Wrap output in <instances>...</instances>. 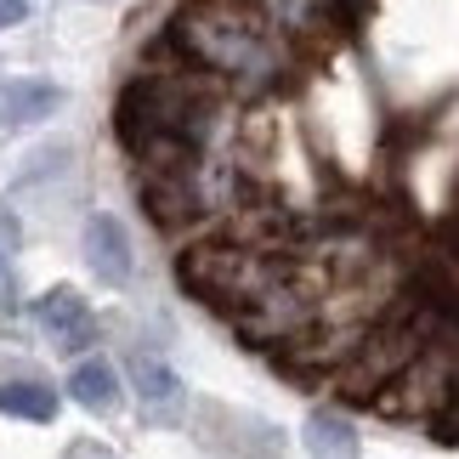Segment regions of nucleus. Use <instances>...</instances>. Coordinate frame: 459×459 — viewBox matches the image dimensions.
<instances>
[{
  "mask_svg": "<svg viewBox=\"0 0 459 459\" xmlns=\"http://www.w3.org/2000/svg\"><path fill=\"white\" fill-rule=\"evenodd\" d=\"M165 46L233 91H267L290 68V40H278L238 0H182L165 29Z\"/></svg>",
  "mask_w": 459,
  "mask_h": 459,
  "instance_id": "f257e3e1",
  "label": "nucleus"
},
{
  "mask_svg": "<svg viewBox=\"0 0 459 459\" xmlns=\"http://www.w3.org/2000/svg\"><path fill=\"white\" fill-rule=\"evenodd\" d=\"M193 437H199L204 448L227 454V459H284V448H290V437L278 431L273 420L244 414L233 403H210V397L193 409Z\"/></svg>",
  "mask_w": 459,
  "mask_h": 459,
  "instance_id": "f03ea898",
  "label": "nucleus"
},
{
  "mask_svg": "<svg viewBox=\"0 0 459 459\" xmlns=\"http://www.w3.org/2000/svg\"><path fill=\"white\" fill-rule=\"evenodd\" d=\"M136 199H143L148 221L165 227V233H182V227H193L199 216L216 210L204 199L199 170H148V176H136Z\"/></svg>",
  "mask_w": 459,
  "mask_h": 459,
  "instance_id": "7ed1b4c3",
  "label": "nucleus"
},
{
  "mask_svg": "<svg viewBox=\"0 0 459 459\" xmlns=\"http://www.w3.org/2000/svg\"><path fill=\"white\" fill-rule=\"evenodd\" d=\"M34 324H40L63 351H85V346H97V334H102L97 329V312L85 307V295L68 290V284L46 290L40 301H34Z\"/></svg>",
  "mask_w": 459,
  "mask_h": 459,
  "instance_id": "20e7f679",
  "label": "nucleus"
},
{
  "mask_svg": "<svg viewBox=\"0 0 459 459\" xmlns=\"http://www.w3.org/2000/svg\"><path fill=\"white\" fill-rule=\"evenodd\" d=\"M126 375L136 385V397H143V409L153 426H182V414H187V385L182 375L165 363V358H148V351H136V358L126 363Z\"/></svg>",
  "mask_w": 459,
  "mask_h": 459,
  "instance_id": "39448f33",
  "label": "nucleus"
},
{
  "mask_svg": "<svg viewBox=\"0 0 459 459\" xmlns=\"http://www.w3.org/2000/svg\"><path fill=\"white\" fill-rule=\"evenodd\" d=\"M80 250H85V267H91L102 284H114V290H126V284H131L136 255H131V233L119 227V216L97 210V216L85 221V233H80Z\"/></svg>",
  "mask_w": 459,
  "mask_h": 459,
  "instance_id": "423d86ee",
  "label": "nucleus"
},
{
  "mask_svg": "<svg viewBox=\"0 0 459 459\" xmlns=\"http://www.w3.org/2000/svg\"><path fill=\"white\" fill-rule=\"evenodd\" d=\"M68 397H74L85 414H119L126 380H119V368L108 358H80L74 375H68Z\"/></svg>",
  "mask_w": 459,
  "mask_h": 459,
  "instance_id": "0eeeda50",
  "label": "nucleus"
},
{
  "mask_svg": "<svg viewBox=\"0 0 459 459\" xmlns=\"http://www.w3.org/2000/svg\"><path fill=\"white\" fill-rule=\"evenodd\" d=\"M63 108V85H51V80H12V85H0V119L17 131V126H40V119H51Z\"/></svg>",
  "mask_w": 459,
  "mask_h": 459,
  "instance_id": "6e6552de",
  "label": "nucleus"
},
{
  "mask_svg": "<svg viewBox=\"0 0 459 459\" xmlns=\"http://www.w3.org/2000/svg\"><path fill=\"white\" fill-rule=\"evenodd\" d=\"M0 414L51 426L57 420V385H46L40 375H0Z\"/></svg>",
  "mask_w": 459,
  "mask_h": 459,
  "instance_id": "1a4fd4ad",
  "label": "nucleus"
},
{
  "mask_svg": "<svg viewBox=\"0 0 459 459\" xmlns=\"http://www.w3.org/2000/svg\"><path fill=\"white\" fill-rule=\"evenodd\" d=\"M301 443L312 459H358V431L341 409H312L301 426Z\"/></svg>",
  "mask_w": 459,
  "mask_h": 459,
  "instance_id": "9d476101",
  "label": "nucleus"
},
{
  "mask_svg": "<svg viewBox=\"0 0 459 459\" xmlns=\"http://www.w3.org/2000/svg\"><path fill=\"white\" fill-rule=\"evenodd\" d=\"M63 165H68V143H46V148H34V153H29V165L17 170V182H40V176L63 170Z\"/></svg>",
  "mask_w": 459,
  "mask_h": 459,
  "instance_id": "9b49d317",
  "label": "nucleus"
},
{
  "mask_svg": "<svg viewBox=\"0 0 459 459\" xmlns=\"http://www.w3.org/2000/svg\"><path fill=\"white\" fill-rule=\"evenodd\" d=\"M17 295H23L17 290V267H12V255L0 250V312H17Z\"/></svg>",
  "mask_w": 459,
  "mask_h": 459,
  "instance_id": "f8f14e48",
  "label": "nucleus"
},
{
  "mask_svg": "<svg viewBox=\"0 0 459 459\" xmlns=\"http://www.w3.org/2000/svg\"><path fill=\"white\" fill-rule=\"evenodd\" d=\"M63 459H119L108 443H97V437H74V443L63 448Z\"/></svg>",
  "mask_w": 459,
  "mask_h": 459,
  "instance_id": "ddd939ff",
  "label": "nucleus"
},
{
  "mask_svg": "<svg viewBox=\"0 0 459 459\" xmlns=\"http://www.w3.org/2000/svg\"><path fill=\"white\" fill-rule=\"evenodd\" d=\"M29 17V0H0V29H17Z\"/></svg>",
  "mask_w": 459,
  "mask_h": 459,
  "instance_id": "4468645a",
  "label": "nucleus"
},
{
  "mask_svg": "<svg viewBox=\"0 0 459 459\" xmlns=\"http://www.w3.org/2000/svg\"><path fill=\"white\" fill-rule=\"evenodd\" d=\"M0 238L17 244V216H6V210H0Z\"/></svg>",
  "mask_w": 459,
  "mask_h": 459,
  "instance_id": "2eb2a0df",
  "label": "nucleus"
}]
</instances>
